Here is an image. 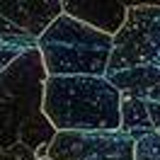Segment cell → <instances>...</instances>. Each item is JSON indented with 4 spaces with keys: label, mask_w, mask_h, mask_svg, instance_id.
Wrapping results in <instances>:
<instances>
[{
    "label": "cell",
    "mask_w": 160,
    "mask_h": 160,
    "mask_svg": "<svg viewBox=\"0 0 160 160\" xmlns=\"http://www.w3.org/2000/svg\"><path fill=\"white\" fill-rule=\"evenodd\" d=\"M129 68L160 70V5L129 8L124 27L114 34V51L107 73Z\"/></svg>",
    "instance_id": "4"
},
{
    "label": "cell",
    "mask_w": 160,
    "mask_h": 160,
    "mask_svg": "<svg viewBox=\"0 0 160 160\" xmlns=\"http://www.w3.org/2000/svg\"><path fill=\"white\" fill-rule=\"evenodd\" d=\"M136 141L126 131H58L49 160H136Z\"/></svg>",
    "instance_id": "5"
},
{
    "label": "cell",
    "mask_w": 160,
    "mask_h": 160,
    "mask_svg": "<svg viewBox=\"0 0 160 160\" xmlns=\"http://www.w3.org/2000/svg\"><path fill=\"white\" fill-rule=\"evenodd\" d=\"M32 49H37V37L0 17V73L8 70L20 56Z\"/></svg>",
    "instance_id": "8"
},
{
    "label": "cell",
    "mask_w": 160,
    "mask_h": 160,
    "mask_svg": "<svg viewBox=\"0 0 160 160\" xmlns=\"http://www.w3.org/2000/svg\"><path fill=\"white\" fill-rule=\"evenodd\" d=\"M146 100H160V85H158V88H153V90L146 95Z\"/></svg>",
    "instance_id": "13"
},
{
    "label": "cell",
    "mask_w": 160,
    "mask_h": 160,
    "mask_svg": "<svg viewBox=\"0 0 160 160\" xmlns=\"http://www.w3.org/2000/svg\"><path fill=\"white\" fill-rule=\"evenodd\" d=\"M136 160H160V131L136 138Z\"/></svg>",
    "instance_id": "10"
},
{
    "label": "cell",
    "mask_w": 160,
    "mask_h": 160,
    "mask_svg": "<svg viewBox=\"0 0 160 160\" xmlns=\"http://www.w3.org/2000/svg\"><path fill=\"white\" fill-rule=\"evenodd\" d=\"M63 12L114 37L124 27L129 8L119 0H63Z\"/></svg>",
    "instance_id": "7"
},
{
    "label": "cell",
    "mask_w": 160,
    "mask_h": 160,
    "mask_svg": "<svg viewBox=\"0 0 160 160\" xmlns=\"http://www.w3.org/2000/svg\"><path fill=\"white\" fill-rule=\"evenodd\" d=\"M44 160H49V158H44Z\"/></svg>",
    "instance_id": "14"
},
{
    "label": "cell",
    "mask_w": 160,
    "mask_h": 160,
    "mask_svg": "<svg viewBox=\"0 0 160 160\" xmlns=\"http://www.w3.org/2000/svg\"><path fill=\"white\" fill-rule=\"evenodd\" d=\"M148 109H150V119L155 131H160V100H148Z\"/></svg>",
    "instance_id": "11"
},
{
    "label": "cell",
    "mask_w": 160,
    "mask_h": 160,
    "mask_svg": "<svg viewBox=\"0 0 160 160\" xmlns=\"http://www.w3.org/2000/svg\"><path fill=\"white\" fill-rule=\"evenodd\" d=\"M121 131H126L129 136H133V141L155 131L146 97L121 95Z\"/></svg>",
    "instance_id": "9"
},
{
    "label": "cell",
    "mask_w": 160,
    "mask_h": 160,
    "mask_svg": "<svg viewBox=\"0 0 160 160\" xmlns=\"http://www.w3.org/2000/svg\"><path fill=\"white\" fill-rule=\"evenodd\" d=\"M126 8H141V5H160V0H119Z\"/></svg>",
    "instance_id": "12"
},
{
    "label": "cell",
    "mask_w": 160,
    "mask_h": 160,
    "mask_svg": "<svg viewBox=\"0 0 160 160\" xmlns=\"http://www.w3.org/2000/svg\"><path fill=\"white\" fill-rule=\"evenodd\" d=\"M49 73L39 49L0 73V160H44L58 131L44 114Z\"/></svg>",
    "instance_id": "1"
},
{
    "label": "cell",
    "mask_w": 160,
    "mask_h": 160,
    "mask_svg": "<svg viewBox=\"0 0 160 160\" xmlns=\"http://www.w3.org/2000/svg\"><path fill=\"white\" fill-rule=\"evenodd\" d=\"M58 15H63V0H0V17L37 39Z\"/></svg>",
    "instance_id": "6"
},
{
    "label": "cell",
    "mask_w": 160,
    "mask_h": 160,
    "mask_svg": "<svg viewBox=\"0 0 160 160\" xmlns=\"http://www.w3.org/2000/svg\"><path fill=\"white\" fill-rule=\"evenodd\" d=\"M49 75H107L114 37L70 15H58L37 39Z\"/></svg>",
    "instance_id": "3"
},
{
    "label": "cell",
    "mask_w": 160,
    "mask_h": 160,
    "mask_svg": "<svg viewBox=\"0 0 160 160\" xmlns=\"http://www.w3.org/2000/svg\"><path fill=\"white\" fill-rule=\"evenodd\" d=\"M44 114L56 131H117L121 92L104 75H49Z\"/></svg>",
    "instance_id": "2"
}]
</instances>
